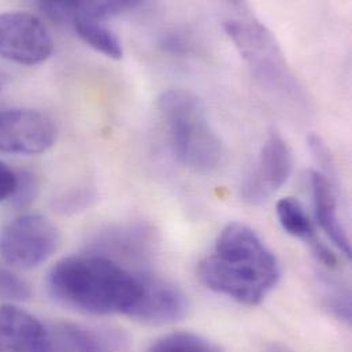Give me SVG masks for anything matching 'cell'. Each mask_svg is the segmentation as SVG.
<instances>
[{
	"label": "cell",
	"mask_w": 352,
	"mask_h": 352,
	"mask_svg": "<svg viewBox=\"0 0 352 352\" xmlns=\"http://www.w3.org/2000/svg\"><path fill=\"white\" fill-rule=\"evenodd\" d=\"M54 50L52 37L43 21L26 11L0 14V56L19 65H38Z\"/></svg>",
	"instance_id": "obj_6"
},
{
	"label": "cell",
	"mask_w": 352,
	"mask_h": 352,
	"mask_svg": "<svg viewBox=\"0 0 352 352\" xmlns=\"http://www.w3.org/2000/svg\"><path fill=\"white\" fill-rule=\"evenodd\" d=\"M16 189L11 197L15 206L18 207H26L29 206L38 192V181L37 177L28 170L16 172Z\"/></svg>",
	"instance_id": "obj_18"
},
{
	"label": "cell",
	"mask_w": 352,
	"mask_h": 352,
	"mask_svg": "<svg viewBox=\"0 0 352 352\" xmlns=\"http://www.w3.org/2000/svg\"><path fill=\"white\" fill-rule=\"evenodd\" d=\"M45 285L58 303L91 316H128L143 291V273L94 252L58 261Z\"/></svg>",
	"instance_id": "obj_1"
},
{
	"label": "cell",
	"mask_w": 352,
	"mask_h": 352,
	"mask_svg": "<svg viewBox=\"0 0 352 352\" xmlns=\"http://www.w3.org/2000/svg\"><path fill=\"white\" fill-rule=\"evenodd\" d=\"M197 276L211 291L256 306L278 284L281 267L254 229L233 222L222 229L211 255L199 263Z\"/></svg>",
	"instance_id": "obj_2"
},
{
	"label": "cell",
	"mask_w": 352,
	"mask_h": 352,
	"mask_svg": "<svg viewBox=\"0 0 352 352\" xmlns=\"http://www.w3.org/2000/svg\"><path fill=\"white\" fill-rule=\"evenodd\" d=\"M265 352H291L287 347H284V346H280V344H272V346H269L267 349H266V351Z\"/></svg>",
	"instance_id": "obj_21"
},
{
	"label": "cell",
	"mask_w": 352,
	"mask_h": 352,
	"mask_svg": "<svg viewBox=\"0 0 352 352\" xmlns=\"http://www.w3.org/2000/svg\"><path fill=\"white\" fill-rule=\"evenodd\" d=\"M147 352H222V350L200 335L175 332L158 339Z\"/></svg>",
	"instance_id": "obj_16"
},
{
	"label": "cell",
	"mask_w": 352,
	"mask_h": 352,
	"mask_svg": "<svg viewBox=\"0 0 352 352\" xmlns=\"http://www.w3.org/2000/svg\"><path fill=\"white\" fill-rule=\"evenodd\" d=\"M277 218L288 234L310 245L321 263L331 269L338 266L336 255L320 240L310 215L296 197L287 196L277 201Z\"/></svg>",
	"instance_id": "obj_13"
},
{
	"label": "cell",
	"mask_w": 352,
	"mask_h": 352,
	"mask_svg": "<svg viewBox=\"0 0 352 352\" xmlns=\"http://www.w3.org/2000/svg\"><path fill=\"white\" fill-rule=\"evenodd\" d=\"M186 310V298L175 284L143 273V291L129 317L144 324L162 325L182 318Z\"/></svg>",
	"instance_id": "obj_9"
},
{
	"label": "cell",
	"mask_w": 352,
	"mask_h": 352,
	"mask_svg": "<svg viewBox=\"0 0 352 352\" xmlns=\"http://www.w3.org/2000/svg\"><path fill=\"white\" fill-rule=\"evenodd\" d=\"M0 352H52L50 331L18 305H0Z\"/></svg>",
	"instance_id": "obj_10"
},
{
	"label": "cell",
	"mask_w": 352,
	"mask_h": 352,
	"mask_svg": "<svg viewBox=\"0 0 352 352\" xmlns=\"http://www.w3.org/2000/svg\"><path fill=\"white\" fill-rule=\"evenodd\" d=\"M59 247V232L44 215L26 212L0 229V256L14 269H33Z\"/></svg>",
	"instance_id": "obj_5"
},
{
	"label": "cell",
	"mask_w": 352,
	"mask_h": 352,
	"mask_svg": "<svg viewBox=\"0 0 352 352\" xmlns=\"http://www.w3.org/2000/svg\"><path fill=\"white\" fill-rule=\"evenodd\" d=\"M48 331L52 352H128L124 336L111 329L63 322Z\"/></svg>",
	"instance_id": "obj_11"
},
{
	"label": "cell",
	"mask_w": 352,
	"mask_h": 352,
	"mask_svg": "<svg viewBox=\"0 0 352 352\" xmlns=\"http://www.w3.org/2000/svg\"><path fill=\"white\" fill-rule=\"evenodd\" d=\"M139 6V1L131 0H103V1H40V11L51 21L65 23L76 22L80 19L87 21H103L122 14L131 8Z\"/></svg>",
	"instance_id": "obj_14"
},
{
	"label": "cell",
	"mask_w": 352,
	"mask_h": 352,
	"mask_svg": "<svg viewBox=\"0 0 352 352\" xmlns=\"http://www.w3.org/2000/svg\"><path fill=\"white\" fill-rule=\"evenodd\" d=\"M94 195L87 189L72 190L56 199V208L62 212H77L88 207Z\"/></svg>",
	"instance_id": "obj_19"
},
{
	"label": "cell",
	"mask_w": 352,
	"mask_h": 352,
	"mask_svg": "<svg viewBox=\"0 0 352 352\" xmlns=\"http://www.w3.org/2000/svg\"><path fill=\"white\" fill-rule=\"evenodd\" d=\"M16 172L0 161V203L11 200L16 189Z\"/></svg>",
	"instance_id": "obj_20"
},
{
	"label": "cell",
	"mask_w": 352,
	"mask_h": 352,
	"mask_svg": "<svg viewBox=\"0 0 352 352\" xmlns=\"http://www.w3.org/2000/svg\"><path fill=\"white\" fill-rule=\"evenodd\" d=\"M56 126L51 117L33 109L0 110V153L36 155L52 147Z\"/></svg>",
	"instance_id": "obj_7"
},
{
	"label": "cell",
	"mask_w": 352,
	"mask_h": 352,
	"mask_svg": "<svg viewBox=\"0 0 352 352\" xmlns=\"http://www.w3.org/2000/svg\"><path fill=\"white\" fill-rule=\"evenodd\" d=\"M32 296L30 284L16 272L0 266V299L7 305H18Z\"/></svg>",
	"instance_id": "obj_17"
},
{
	"label": "cell",
	"mask_w": 352,
	"mask_h": 352,
	"mask_svg": "<svg viewBox=\"0 0 352 352\" xmlns=\"http://www.w3.org/2000/svg\"><path fill=\"white\" fill-rule=\"evenodd\" d=\"M78 37L91 48L111 59H121L124 55L122 43L118 36L100 21L80 19L73 22Z\"/></svg>",
	"instance_id": "obj_15"
},
{
	"label": "cell",
	"mask_w": 352,
	"mask_h": 352,
	"mask_svg": "<svg viewBox=\"0 0 352 352\" xmlns=\"http://www.w3.org/2000/svg\"><path fill=\"white\" fill-rule=\"evenodd\" d=\"M158 109L169 131L177 160L196 172L217 169L223 148L204 104L192 92L170 89L161 95Z\"/></svg>",
	"instance_id": "obj_3"
},
{
	"label": "cell",
	"mask_w": 352,
	"mask_h": 352,
	"mask_svg": "<svg viewBox=\"0 0 352 352\" xmlns=\"http://www.w3.org/2000/svg\"><path fill=\"white\" fill-rule=\"evenodd\" d=\"M316 219L332 243L351 258V240L340 217L339 201L331 179L321 172H310Z\"/></svg>",
	"instance_id": "obj_12"
},
{
	"label": "cell",
	"mask_w": 352,
	"mask_h": 352,
	"mask_svg": "<svg viewBox=\"0 0 352 352\" xmlns=\"http://www.w3.org/2000/svg\"><path fill=\"white\" fill-rule=\"evenodd\" d=\"M294 158L287 142L276 132L266 139L256 168L247 177L241 186L245 201L252 204L267 200L291 176Z\"/></svg>",
	"instance_id": "obj_8"
},
{
	"label": "cell",
	"mask_w": 352,
	"mask_h": 352,
	"mask_svg": "<svg viewBox=\"0 0 352 352\" xmlns=\"http://www.w3.org/2000/svg\"><path fill=\"white\" fill-rule=\"evenodd\" d=\"M6 82H7V74L0 69V91L6 85Z\"/></svg>",
	"instance_id": "obj_22"
},
{
	"label": "cell",
	"mask_w": 352,
	"mask_h": 352,
	"mask_svg": "<svg viewBox=\"0 0 352 352\" xmlns=\"http://www.w3.org/2000/svg\"><path fill=\"white\" fill-rule=\"evenodd\" d=\"M223 28L256 78L287 95L298 91L295 77L273 33L251 12L247 4L232 3Z\"/></svg>",
	"instance_id": "obj_4"
}]
</instances>
